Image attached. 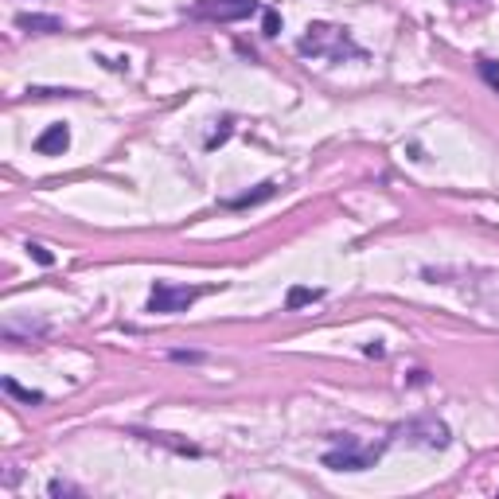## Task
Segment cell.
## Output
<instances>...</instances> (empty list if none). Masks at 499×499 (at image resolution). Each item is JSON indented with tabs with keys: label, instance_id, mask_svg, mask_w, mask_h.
Segmentation results:
<instances>
[{
	"label": "cell",
	"instance_id": "1",
	"mask_svg": "<svg viewBox=\"0 0 499 499\" xmlns=\"http://www.w3.org/2000/svg\"><path fill=\"white\" fill-rule=\"evenodd\" d=\"M300 55H328V59H344V55H355L359 59V47L347 39L344 27H332V24H312L309 36L300 39Z\"/></svg>",
	"mask_w": 499,
	"mask_h": 499
},
{
	"label": "cell",
	"instance_id": "2",
	"mask_svg": "<svg viewBox=\"0 0 499 499\" xmlns=\"http://www.w3.org/2000/svg\"><path fill=\"white\" fill-rule=\"evenodd\" d=\"M258 0H195L188 8L191 20H211V24H238V20L254 16Z\"/></svg>",
	"mask_w": 499,
	"mask_h": 499
},
{
	"label": "cell",
	"instance_id": "3",
	"mask_svg": "<svg viewBox=\"0 0 499 499\" xmlns=\"http://www.w3.org/2000/svg\"><path fill=\"white\" fill-rule=\"evenodd\" d=\"M203 297V289H191V285H168L156 281L148 293V312H188L195 300Z\"/></svg>",
	"mask_w": 499,
	"mask_h": 499
},
{
	"label": "cell",
	"instance_id": "4",
	"mask_svg": "<svg viewBox=\"0 0 499 499\" xmlns=\"http://www.w3.org/2000/svg\"><path fill=\"white\" fill-rule=\"evenodd\" d=\"M339 445L344 449L324 453V464L336 468V472H363V468H371V461H379V449H374V453H359V449H355V437H339Z\"/></svg>",
	"mask_w": 499,
	"mask_h": 499
},
{
	"label": "cell",
	"instance_id": "5",
	"mask_svg": "<svg viewBox=\"0 0 499 499\" xmlns=\"http://www.w3.org/2000/svg\"><path fill=\"white\" fill-rule=\"evenodd\" d=\"M406 437L418 441V445H426V449H445L449 445V426L437 421V418H418V421L406 426Z\"/></svg>",
	"mask_w": 499,
	"mask_h": 499
},
{
	"label": "cell",
	"instance_id": "6",
	"mask_svg": "<svg viewBox=\"0 0 499 499\" xmlns=\"http://www.w3.org/2000/svg\"><path fill=\"white\" fill-rule=\"evenodd\" d=\"M66 148H71V129H66L63 121L47 125L43 133L36 136V153H43V156H63Z\"/></svg>",
	"mask_w": 499,
	"mask_h": 499
},
{
	"label": "cell",
	"instance_id": "7",
	"mask_svg": "<svg viewBox=\"0 0 499 499\" xmlns=\"http://www.w3.org/2000/svg\"><path fill=\"white\" fill-rule=\"evenodd\" d=\"M16 24L24 27V31H39V36H47V31H63V20H59V16H39V12H20Z\"/></svg>",
	"mask_w": 499,
	"mask_h": 499
},
{
	"label": "cell",
	"instance_id": "8",
	"mask_svg": "<svg viewBox=\"0 0 499 499\" xmlns=\"http://www.w3.org/2000/svg\"><path fill=\"white\" fill-rule=\"evenodd\" d=\"M136 437H145V441H153V445H164V449H176V453L199 456V445H188V441H176V433H145V429H136Z\"/></svg>",
	"mask_w": 499,
	"mask_h": 499
},
{
	"label": "cell",
	"instance_id": "9",
	"mask_svg": "<svg viewBox=\"0 0 499 499\" xmlns=\"http://www.w3.org/2000/svg\"><path fill=\"white\" fill-rule=\"evenodd\" d=\"M277 191V183L273 180H265V183H258V191H246V195H238V199H230L227 207H234V211H242V207H258V203H265Z\"/></svg>",
	"mask_w": 499,
	"mask_h": 499
},
{
	"label": "cell",
	"instance_id": "10",
	"mask_svg": "<svg viewBox=\"0 0 499 499\" xmlns=\"http://www.w3.org/2000/svg\"><path fill=\"white\" fill-rule=\"evenodd\" d=\"M4 391H8L12 398L27 402V406H39V402H43V394H39V391H27V386H20L16 379H4Z\"/></svg>",
	"mask_w": 499,
	"mask_h": 499
},
{
	"label": "cell",
	"instance_id": "11",
	"mask_svg": "<svg viewBox=\"0 0 499 499\" xmlns=\"http://www.w3.org/2000/svg\"><path fill=\"white\" fill-rule=\"evenodd\" d=\"M312 300H320V289L297 285V289H289V297H285V309H300V304H312Z\"/></svg>",
	"mask_w": 499,
	"mask_h": 499
},
{
	"label": "cell",
	"instance_id": "12",
	"mask_svg": "<svg viewBox=\"0 0 499 499\" xmlns=\"http://www.w3.org/2000/svg\"><path fill=\"white\" fill-rule=\"evenodd\" d=\"M262 31H265V36H277V31H281V16H277L273 8L262 12Z\"/></svg>",
	"mask_w": 499,
	"mask_h": 499
},
{
	"label": "cell",
	"instance_id": "13",
	"mask_svg": "<svg viewBox=\"0 0 499 499\" xmlns=\"http://www.w3.org/2000/svg\"><path fill=\"white\" fill-rule=\"evenodd\" d=\"M27 254L36 258L39 265H55V254L47 250V246H39V242H27Z\"/></svg>",
	"mask_w": 499,
	"mask_h": 499
},
{
	"label": "cell",
	"instance_id": "14",
	"mask_svg": "<svg viewBox=\"0 0 499 499\" xmlns=\"http://www.w3.org/2000/svg\"><path fill=\"white\" fill-rule=\"evenodd\" d=\"M47 491H51V496H82V488H74V484H66V480H51Z\"/></svg>",
	"mask_w": 499,
	"mask_h": 499
},
{
	"label": "cell",
	"instance_id": "15",
	"mask_svg": "<svg viewBox=\"0 0 499 499\" xmlns=\"http://www.w3.org/2000/svg\"><path fill=\"white\" fill-rule=\"evenodd\" d=\"M172 359H176V363H199L203 355L199 351H172Z\"/></svg>",
	"mask_w": 499,
	"mask_h": 499
},
{
	"label": "cell",
	"instance_id": "16",
	"mask_svg": "<svg viewBox=\"0 0 499 499\" xmlns=\"http://www.w3.org/2000/svg\"><path fill=\"white\" fill-rule=\"evenodd\" d=\"M480 71H484V78H488L491 86L499 90V71H496V63H480Z\"/></svg>",
	"mask_w": 499,
	"mask_h": 499
},
{
	"label": "cell",
	"instance_id": "17",
	"mask_svg": "<svg viewBox=\"0 0 499 499\" xmlns=\"http://www.w3.org/2000/svg\"><path fill=\"white\" fill-rule=\"evenodd\" d=\"M363 351H367V355H374V359H382V355H386V351H382V344H367Z\"/></svg>",
	"mask_w": 499,
	"mask_h": 499
},
{
	"label": "cell",
	"instance_id": "18",
	"mask_svg": "<svg viewBox=\"0 0 499 499\" xmlns=\"http://www.w3.org/2000/svg\"><path fill=\"white\" fill-rule=\"evenodd\" d=\"M409 382H414V386H421V382H429V374L426 371H414V374H409Z\"/></svg>",
	"mask_w": 499,
	"mask_h": 499
}]
</instances>
